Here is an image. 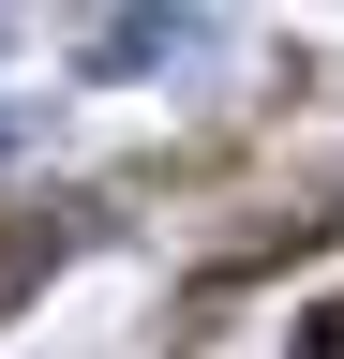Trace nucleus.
Wrapping results in <instances>:
<instances>
[{
	"mask_svg": "<svg viewBox=\"0 0 344 359\" xmlns=\"http://www.w3.org/2000/svg\"><path fill=\"white\" fill-rule=\"evenodd\" d=\"M299 359H344V314H315V330H299Z\"/></svg>",
	"mask_w": 344,
	"mask_h": 359,
	"instance_id": "nucleus-1",
	"label": "nucleus"
}]
</instances>
